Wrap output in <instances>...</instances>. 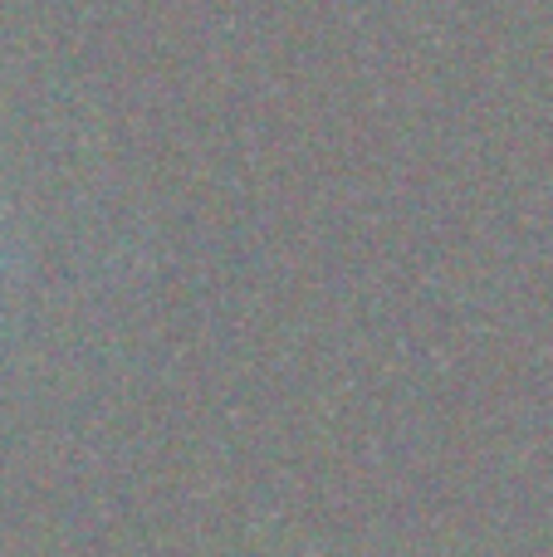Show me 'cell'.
<instances>
[{
	"label": "cell",
	"mask_w": 553,
	"mask_h": 557,
	"mask_svg": "<svg viewBox=\"0 0 553 557\" xmlns=\"http://www.w3.org/2000/svg\"><path fill=\"white\" fill-rule=\"evenodd\" d=\"M0 270H10V264H5V260H0Z\"/></svg>",
	"instance_id": "1"
}]
</instances>
